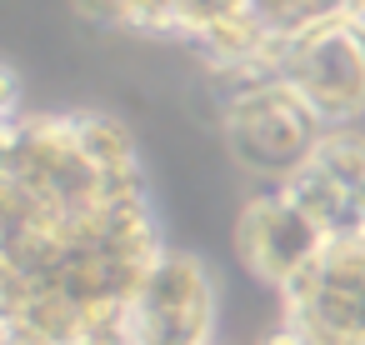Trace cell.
I'll return each mask as SVG.
<instances>
[{
  "instance_id": "obj_1",
  "label": "cell",
  "mask_w": 365,
  "mask_h": 345,
  "mask_svg": "<svg viewBox=\"0 0 365 345\" xmlns=\"http://www.w3.org/2000/svg\"><path fill=\"white\" fill-rule=\"evenodd\" d=\"M280 81L315 110L325 130L355 125L365 115V21L345 11L300 36H285Z\"/></svg>"
},
{
  "instance_id": "obj_2",
  "label": "cell",
  "mask_w": 365,
  "mask_h": 345,
  "mask_svg": "<svg viewBox=\"0 0 365 345\" xmlns=\"http://www.w3.org/2000/svg\"><path fill=\"white\" fill-rule=\"evenodd\" d=\"M320 135L325 125L285 81H265V86L225 96V145L235 165H245L250 175H265L280 185L290 170L310 160Z\"/></svg>"
},
{
  "instance_id": "obj_3",
  "label": "cell",
  "mask_w": 365,
  "mask_h": 345,
  "mask_svg": "<svg viewBox=\"0 0 365 345\" xmlns=\"http://www.w3.org/2000/svg\"><path fill=\"white\" fill-rule=\"evenodd\" d=\"M325 230L300 210L290 205V195L280 185L260 190L245 200L240 220H235V245H240V260L250 265V275L270 290H285L320 250H325Z\"/></svg>"
},
{
  "instance_id": "obj_4",
  "label": "cell",
  "mask_w": 365,
  "mask_h": 345,
  "mask_svg": "<svg viewBox=\"0 0 365 345\" xmlns=\"http://www.w3.org/2000/svg\"><path fill=\"white\" fill-rule=\"evenodd\" d=\"M71 125H76V140H81V150H86V160H91L96 170L140 165L135 135H130L115 115H106V110H71Z\"/></svg>"
},
{
  "instance_id": "obj_5",
  "label": "cell",
  "mask_w": 365,
  "mask_h": 345,
  "mask_svg": "<svg viewBox=\"0 0 365 345\" xmlns=\"http://www.w3.org/2000/svg\"><path fill=\"white\" fill-rule=\"evenodd\" d=\"M125 6H130V0H76V11L86 21H96V26H120Z\"/></svg>"
},
{
  "instance_id": "obj_6",
  "label": "cell",
  "mask_w": 365,
  "mask_h": 345,
  "mask_svg": "<svg viewBox=\"0 0 365 345\" xmlns=\"http://www.w3.org/2000/svg\"><path fill=\"white\" fill-rule=\"evenodd\" d=\"M16 115H21V81L11 66H0V125L16 120Z\"/></svg>"
},
{
  "instance_id": "obj_7",
  "label": "cell",
  "mask_w": 365,
  "mask_h": 345,
  "mask_svg": "<svg viewBox=\"0 0 365 345\" xmlns=\"http://www.w3.org/2000/svg\"><path fill=\"white\" fill-rule=\"evenodd\" d=\"M360 210H365V185H360Z\"/></svg>"
}]
</instances>
